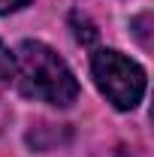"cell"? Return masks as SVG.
I'll return each instance as SVG.
<instances>
[{
	"label": "cell",
	"instance_id": "277c9868",
	"mask_svg": "<svg viewBox=\"0 0 154 157\" xmlns=\"http://www.w3.org/2000/svg\"><path fill=\"white\" fill-rule=\"evenodd\" d=\"M12 70H15V55L0 42V82H6V78L12 76Z\"/></svg>",
	"mask_w": 154,
	"mask_h": 157
},
{
	"label": "cell",
	"instance_id": "5b68a950",
	"mask_svg": "<svg viewBox=\"0 0 154 157\" xmlns=\"http://www.w3.org/2000/svg\"><path fill=\"white\" fill-rule=\"evenodd\" d=\"M24 3H30V0H0V12H12V9H18Z\"/></svg>",
	"mask_w": 154,
	"mask_h": 157
},
{
	"label": "cell",
	"instance_id": "3957f363",
	"mask_svg": "<svg viewBox=\"0 0 154 157\" xmlns=\"http://www.w3.org/2000/svg\"><path fill=\"white\" fill-rule=\"evenodd\" d=\"M70 24H73V30H76V39L82 42V45H94L97 42V27H94V21L88 18L85 12H73L70 15Z\"/></svg>",
	"mask_w": 154,
	"mask_h": 157
},
{
	"label": "cell",
	"instance_id": "6da1fadb",
	"mask_svg": "<svg viewBox=\"0 0 154 157\" xmlns=\"http://www.w3.org/2000/svg\"><path fill=\"white\" fill-rule=\"evenodd\" d=\"M15 85L24 97L52 106H73L79 97V82L70 67L37 39H24L15 52Z\"/></svg>",
	"mask_w": 154,
	"mask_h": 157
},
{
	"label": "cell",
	"instance_id": "7a4b0ae2",
	"mask_svg": "<svg viewBox=\"0 0 154 157\" xmlns=\"http://www.w3.org/2000/svg\"><path fill=\"white\" fill-rule=\"evenodd\" d=\"M91 73H94L97 88L115 109H133L145 94V70L136 60L124 58L121 52L103 48L91 58Z\"/></svg>",
	"mask_w": 154,
	"mask_h": 157
}]
</instances>
